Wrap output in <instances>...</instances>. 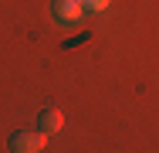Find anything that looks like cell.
Masks as SVG:
<instances>
[{
	"label": "cell",
	"instance_id": "4",
	"mask_svg": "<svg viewBox=\"0 0 159 153\" xmlns=\"http://www.w3.org/2000/svg\"><path fill=\"white\" fill-rule=\"evenodd\" d=\"M112 0H81V7H85V14H102L105 7H108Z\"/></svg>",
	"mask_w": 159,
	"mask_h": 153
},
{
	"label": "cell",
	"instance_id": "3",
	"mask_svg": "<svg viewBox=\"0 0 159 153\" xmlns=\"http://www.w3.org/2000/svg\"><path fill=\"white\" fill-rule=\"evenodd\" d=\"M61 126H64L61 109H44V112H41V119H37V129H41V133H48V136L61 133Z\"/></svg>",
	"mask_w": 159,
	"mask_h": 153
},
{
	"label": "cell",
	"instance_id": "1",
	"mask_svg": "<svg viewBox=\"0 0 159 153\" xmlns=\"http://www.w3.org/2000/svg\"><path fill=\"white\" fill-rule=\"evenodd\" d=\"M48 146V133H41V129H20V133H14L10 136V153H41Z\"/></svg>",
	"mask_w": 159,
	"mask_h": 153
},
{
	"label": "cell",
	"instance_id": "2",
	"mask_svg": "<svg viewBox=\"0 0 159 153\" xmlns=\"http://www.w3.org/2000/svg\"><path fill=\"white\" fill-rule=\"evenodd\" d=\"M51 14L61 24H75V21H81L85 7H81V0H51Z\"/></svg>",
	"mask_w": 159,
	"mask_h": 153
}]
</instances>
